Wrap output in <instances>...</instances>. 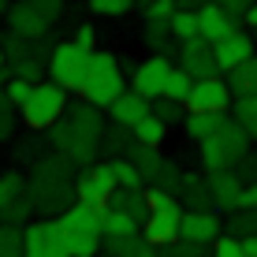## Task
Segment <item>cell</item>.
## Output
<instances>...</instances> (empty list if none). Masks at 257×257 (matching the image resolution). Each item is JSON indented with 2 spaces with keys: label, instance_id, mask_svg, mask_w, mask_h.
Segmentation results:
<instances>
[{
  "label": "cell",
  "instance_id": "1",
  "mask_svg": "<svg viewBox=\"0 0 257 257\" xmlns=\"http://www.w3.org/2000/svg\"><path fill=\"white\" fill-rule=\"evenodd\" d=\"M127 90V78L119 71V56L116 52H90V71H86V82L78 86L82 101L97 104V108H108L116 97Z\"/></svg>",
  "mask_w": 257,
  "mask_h": 257
},
{
  "label": "cell",
  "instance_id": "2",
  "mask_svg": "<svg viewBox=\"0 0 257 257\" xmlns=\"http://www.w3.org/2000/svg\"><path fill=\"white\" fill-rule=\"evenodd\" d=\"M242 153H250V135L238 119H227L216 135L198 142V161L205 172H216V168H231Z\"/></svg>",
  "mask_w": 257,
  "mask_h": 257
},
{
  "label": "cell",
  "instance_id": "3",
  "mask_svg": "<svg viewBox=\"0 0 257 257\" xmlns=\"http://www.w3.org/2000/svg\"><path fill=\"white\" fill-rule=\"evenodd\" d=\"M19 112H23V123L30 131H49L52 123L67 112V90L60 82H52V78H49V82L38 78L34 90H30V97L19 104Z\"/></svg>",
  "mask_w": 257,
  "mask_h": 257
},
{
  "label": "cell",
  "instance_id": "4",
  "mask_svg": "<svg viewBox=\"0 0 257 257\" xmlns=\"http://www.w3.org/2000/svg\"><path fill=\"white\" fill-rule=\"evenodd\" d=\"M90 52L93 49H82L75 45V41H60V45H52L49 60H45V75L52 82H60L67 93H78V86L86 82V71H90Z\"/></svg>",
  "mask_w": 257,
  "mask_h": 257
},
{
  "label": "cell",
  "instance_id": "5",
  "mask_svg": "<svg viewBox=\"0 0 257 257\" xmlns=\"http://www.w3.org/2000/svg\"><path fill=\"white\" fill-rule=\"evenodd\" d=\"M112 190H116V175H112L108 161H93L75 175V201H82V205L104 209L108 198H112Z\"/></svg>",
  "mask_w": 257,
  "mask_h": 257
},
{
  "label": "cell",
  "instance_id": "6",
  "mask_svg": "<svg viewBox=\"0 0 257 257\" xmlns=\"http://www.w3.org/2000/svg\"><path fill=\"white\" fill-rule=\"evenodd\" d=\"M187 112H227L231 108V86H227L224 75H209V78H194Z\"/></svg>",
  "mask_w": 257,
  "mask_h": 257
},
{
  "label": "cell",
  "instance_id": "7",
  "mask_svg": "<svg viewBox=\"0 0 257 257\" xmlns=\"http://www.w3.org/2000/svg\"><path fill=\"white\" fill-rule=\"evenodd\" d=\"M168 71H172V60H168V52H153L149 60H142V64L131 71L127 86L142 97H149V101H157V97L164 93V78Z\"/></svg>",
  "mask_w": 257,
  "mask_h": 257
},
{
  "label": "cell",
  "instance_id": "8",
  "mask_svg": "<svg viewBox=\"0 0 257 257\" xmlns=\"http://www.w3.org/2000/svg\"><path fill=\"white\" fill-rule=\"evenodd\" d=\"M224 231V220L216 216L212 209H187L179 216V238L198 246H212V238Z\"/></svg>",
  "mask_w": 257,
  "mask_h": 257
},
{
  "label": "cell",
  "instance_id": "9",
  "mask_svg": "<svg viewBox=\"0 0 257 257\" xmlns=\"http://www.w3.org/2000/svg\"><path fill=\"white\" fill-rule=\"evenodd\" d=\"M253 52H257V41L242 30V26L231 30L224 41H216V45H212V56H216V71H220V75H227V71L238 67L242 60H250Z\"/></svg>",
  "mask_w": 257,
  "mask_h": 257
},
{
  "label": "cell",
  "instance_id": "10",
  "mask_svg": "<svg viewBox=\"0 0 257 257\" xmlns=\"http://www.w3.org/2000/svg\"><path fill=\"white\" fill-rule=\"evenodd\" d=\"M179 67L187 71V75L194 78H209V75H220L216 71V56H212V41H205L198 34V38H190V41H179Z\"/></svg>",
  "mask_w": 257,
  "mask_h": 257
},
{
  "label": "cell",
  "instance_id": "11",
  "mask_svg": "<svg viewBox=\"0 0 257 257\" xmlns=\"http://www.w3.org/2000/svg\"><path fill=\"white\" fill-rule=\"evenodd\" d=\"M8 30L26 38V41H38V38L49 34V19L30 4V0H19V4L8 8Z\"/></svg>",
  "mask_w": 257,
  "mask_h": 257
},
{
  "label": "cell",
  "instance_id": "12",
  "mask_svg": "<svg viewBox=\"0 0 257 257\" xmlns=\"http://www.w3.org/2000/svg\"><path fill=\"white\" fill-rule=\"evenodd\" d=\"M198 23H201V38L212 41V45L224 41L231 30H238V19L227 12V8H220L216 0H205V4L198 8Z\"/></svg>",
  "mask_w": 257,
  "mask_h": 257
},
{
  "label": "cell",
  "instance_id": "13",
  "mask_svg": "<svg viewBox=\"0 0 257 257\" xmlns=\"http://www.w3.org/2000/svg\"><path fill=\"white\" fill-rule=\"evenodd\" d=\"M205 179H209V194H212V209H220V212H231V209H238L242 179H238L231 168H216V172H209Z\"/></svg>",
  "mask_w": 257,
  "mask_h": 257
},
{
  "label": "cell",
  "instance_id": "14",
  "mask_svg": "<svg viewBox=\"0 0 257 257\" xmlns=\"http://www.w3.org/2000/svg\"><path fill=\"white\" fill-rule=\"evenodd\" d=\"M149 104H153L149 97H142V93H135V90L127 86V90H123V93H119V97H116V101H112L104 112H108L112 123H119V127H135V123L149 112Z\"/></svg>",
  "mask_w": 257,
  "mask_h": 257
},
{
  "label": "cell",
  "instance_id": "15",
  "mask_svg": "<svg viewBox=\"0 0 257 257\" xmlns=\"http://www.w3.org/2000/svg\"><path fill=\"white\" fill-rule=\"evenodd\" d=\"M142 238H146L149 246H168L179 238V220L175 216H164V212H149L146 220H142Z\"/></svg>",
  "mask_w": 257,
  "mask_h": 257
},
{
  "label": "cell",
  "instance_id": "16",
  "mask_svg": "<svg viewBox=\"0 0 257 257\" xmlns=\"http://www.w3.org/2000/svg\"><path fill=\"white\" fill-rule=\"evenodd\" d=\"M179 201L183 209H212V194H209V179L198 172H183L179 183Z\"/></svg>",
  "mask_w": 257,
  "mask_h": 257
},
{
  "label": "cell",
  "instance_id": "17",
  "mask_svg": "<svg viewBox=\"0 0 257 257\" xmlns=\"http://www.w3.org/2000/svg\"><path fill=\"white\" fill-rule=\"evenodd\" d=\"M224 123H227V112H187V116H183V127H187L190 142H201V138L216 135Z\"/></svg>",
  "mask_w": 257,
  "mask_h": 257
},
{
  "label": "cell",
  "instance_id": "18",
  "mask_svg": "<svg viewBox=\"0 0 257 257\" xmlns=\"http://www.w3.org/2000/svg\"><path fill=\"white\" fill-rule=\"evenodd\" d=\"M227 86H231V97H238V93H257V52L250 60H242L238 67H231L227 71Z\"/></svg>",
  "mask_w": 257,
  "mask_h": 257
},
{
  "label": "cell",
  "instance_id": "19",
  "mask_svg": "<svg viewBox=\"0 0 257 257\" xmlns=\"http://www.w3.org/2000/svg\"><path fill=\"white\" fill-rule=\"evenodd\" d=\"M127 157L135 161V168L142 172V179H146V183L153 179V172H157L161 161H164V157H161V146H146V142H131V146H127Z\"/></svg>",
  "mask_w": 257,
  "mask_h": 257
},
{
  "label": "cell",
  "instance_id": "20",
  "mask_svg": "<svg viewBox=\"0 0 257 257\" xmlns=\"http://www.w3.org/2000/svg\"><path fill=\"white\" fill-rule=\"evenodd\" d=\"M142 194H146L149 212H164V216H175V220L187 212V209H183V201H179V194H172V190H161V187H153V183H149Z\"/></svg>",
  "mask_w": 257,
  "mask_h": 257
},
{
  "label": "cell",
  "instance_id": "21",
  "mask_svg": "<svg viewBox=\"0 0 257 257\" xmlns=\"http://www.w3.org/2000/svg\"><path fill=\"white\" fill-rule=\"evenodd\" d=\"M168 30H172V41H190L201 34V23H198V12L194 8H175L172 19H168Z\"/></svg>",
  "mask_w": 257,
  "mask_h": 257
},
{
  "label": "cell",
  "instance_id": "22",
  "mask_svg": "<svg viewBox=\"0 0 257 257\" xmlns=\"http://www.w3.org/2000/svg\"><path fill=\"white\" fill-rule=\"evenodd\" d=\"M142 246H146L142 231H131V235H101V253H108V257H135Z\"/></svg>",
  "mask_w": 257,
  "mask_h": 257
},
{
  "label": "cell",
  "instance_id": "23",
  "mask_svg": "<svg viewBox=\"0 0 257 257\" xmlns=\"http://www.w3.org/2000/svg\"><path fill=\"white\" fill-rule=\"evenodd\" d=\"M131 142H135L131 127H119V123H112V127L101 131V138H97V149H101V157H119V153H127Z\"/></svg>",
  "mask_w": 257,
  "mask_h": 257
},
{
  "label": "cell",
  "instance_id": "24",
  "mask_svg": "<svg viewBox=\"0 0 257 257\" xmlns=\"http://www.w3.org/2000/svg\"><path fill=\"white\" fill-rule=\"evenodd\" d=\"M131 135H135V142H146V146H164L168 123H164L161 116H153V112H146V116L131 127Z\"/></svg>",
  "mask_w": 257,
  "mask_h": 257
},
{
  "label": "cell",
  "instance_id": "25",
  "mask_svg": "<svg viewBox=\"0 0 257 257\" xmlns=\"http://www.w3.org/2000/svg\"><path fill=\"white\" fill-rule=\"evenodd\" d=\"M131 231H142L135 216H127L123 209H112V205L101 209V235H131Z\"/></svg>",
  "mask_w": 257,
  "mask_h": 257
},
{
  "label": "cell",
  "instance_id": "26",
  "mask_svg": "<svg viewBox=\"0 0 257 257\" xmlns=\"http://www.w3.org/2000/svg\"><path fill=\"white\" fill-rule=\"evenodd\" d=\"M108 164H112V175H116V187H123V190H142V187H146L142 172L135 168V161H131L127 153H119V157H108Z\"/></svg>",
  "mask_w": 257,
  "mask_h": 257
},
{
  "label": "cell",
  "instance_id": "27",
  "mask_svg": "<svg viewBox=\"0 0 257 257\" xmlns=\"http://www.w3.org/2000/svg\"><path fill=\"white\" fill-rule=\"evenodd\" d=\"M231 104H235V119L246 127L250 142H257V93H238L231 97Z\"/></svg>",
  "mask_w": 257,
  "mask_h": 257
},
{
  "label": "cell",
  "instance_id": "28",
  "mask_svg": "<svg viewBox=\"0 0 257 257\" xmlns=\"http://www.w3.org/2000/svg\"><path fill=\"white\" fill-rule=\"evenodd\" d=\"M142 41H146L153 52H172V30H168V19H146Z\"/></svg>",
  "mask_w": 257,
  "mask_h": 257
},
{
  "label": "cell",
  "instance_id": "29",
  "mask_svg": "<svg viewBox=\"0 0 257 257\" xmlns=\"http://www.w3.org/2000/svg\"><path fill=\"white\" fill-rule=\"evenodd\" d=\"M227 235L242 238V235H257V209H231L227 212V224H224Z\"/></svg>",
  "mask_w": 257,
  "mask_h": 257
},
{
  "label": "cell",
  "instance_id": "30",
  "mask_svg": "<svg viewBox=\"0 0 257 257\" xmlns=\"http://www.w3.org/2000/svg\"><path fill=\"white\" fill-rule=\"evenodd\" d=\"M23 257H45V220L23 224Z\"/></svg>",
  "mask_w": 257,
  "mask_h": 257
},
{
  "label": "cell",
  "instance_id": "31",
  "mask_svg": "<svg viewBox=\"0 0 257 257\" xmlns=\"http://www.w3.org/2000/svg\"><path fill=\"white\" fill-rule=\"evenodd\" d=\"M190 86H194V75H187L183 67H172L168 71V78H164V93L161 97H172V101H187L190 97Z\"/></svg>",
  "mask_w": 257,
  "mask_h": 257
},
{
  "label": "cell",
  "instance_id": "32",
  "mask_svg": "<svg viewBox=\"0 0 257 257\" xmlns=\"http://www.w3.org/2000/svg\"><path fill=\"white\" fill-rule=\"evenodd\" d=\"M71 257H97L101 253V235L97 231H67Z\"/></svg>",
  "mask_w": 257,
  "mask_h": 257
},
{
  "label": "cell",
  "instance_id": "33",
  "mask_svg": "<svg viewBox=\"0 0 257 257\" xmlns=\"http://www.w3.org/2000/svg\"><path fill=\"white\" fill-rule=\"evenodd\" d=\"M45 257H71L67 231L60 227V220H45Z\"/></svg>",
  "mask_w": 257,
  "mask_h": 257
},
{
  "label": "cell",
  "instance_id": "34",
  "mask_svg": "<svg viewBox=\"0 0 257 257\" xmlns=\"http://www.w3.org/2000/svg\"><path fill=\"white\" fill-rule=\"evenodd\" d=\"M0 257H23V224L0 220Z\"/></svg>",
  "mask_w": 257,
  "mask_h": 257
},
{
  "label": "cell",
  "instance_id": "35",
  "mask_svg": "<svg viewBox=\"0 0 257 257\" xmlns=\"http://www.w3.org/2000/svg\"><path fill=\"white\" fill-rule=\"evenodd\" d=\"M153 187H161V190H172V194H179V183H183V168L175 164V161H161V168L153 172Z\"/></svg>",
  "mask_w": 257,
  "mask_h": 257
},
{
  "label": "cell",
  "instance_id": "36",
  "mask_svg": "<svg viewBox=\"0 0 257 257\" xmlns=\"http://www.w3.org/2000/svg\"><path fill=\"white\" fill-rule=\"evenodd\" d=\"M149 112H153V116H161L168 127H175V123H183V116H187V104L172 101V97H157V101L149 104Z\"/></svg>",
  "mask_w": 257,
  "mask_h": 257
},
{
  "label": "cell",
  "instance_id": "37",
  "mask_svg": "<svg viewBox=\"0 0 257 257\" xmlns=\"http://www.w3.org/2000/svg\"><path fill=\"white\" fill-rule=\"evenodd\" d=\"M19 194H26V175L23 172H0V209L8 201H15Z\"/></svg>",
  "mask_w": 257,
  "mask_h": 257
},
{
  "label": "cell",
  "instance_id": "38",
  "mask_svg": "<svg viewBox=\"0 0 257 257\" xmlns=\"http://www.w3.org/2000/svg\"><path fill=\"white\" fill-rule=\"evenodd\" d=\"M30 209H34V201L26 198V194H19L15 201H8V205L0 209V220H4V224H26V220H30Z\"/></svg>",
  "mask_w": 257,
  "mask_h": 257
},
{
  "label": "cell",
  "instance_id": "39",
  "mask_svg": "<svg viewBox=\"0 0 257 257\" xmlns=\"http://www.w3.org/2000/svg\"><path fill=\"white\" fill-rule=\"evenodd\" d=\"M90 4L93 15H101V19H119V15H127L131 8H135V0H86Z\"/></svg>",
  "mask_w": 257,
  "mask_h": 257
},
{
  "label": "cell",
  "instance_id": "40",
  "mask_svg": "<svg viewBox=\"0 0 257 257\" xmlns=\"http://www.w3.org/2000/svg\"><path fill=\"white\" fill-rule=\"evenodd\" d=\"M30 90H34V82H30V78H19V75H12V78L4 82V97H8V104H12V108H19L26 97H30Z\"/></svg>",
  "mask_w": 257,
  "mask_h": 257
},
{
  "label": "cell",
  "instance_id": "41",
  "mask_svg": "<svg viewBox=\"0 0 257 257\" xmlns=\"http://www.w3.org/2000/svg\"><path fill=\"white\" fill-rule=\"evenodd\" d=\"M12 75H19V78H30V82H38V78L45 75V60L30 52V56H23V60H15V64H12Z\"/></svg>",
  "mask_w": 257,
  "mask_h": 257
},
{
  "label": "cell",
  "instance_id": "42",
  "mask_svg": "<svg viewBox=\"0 0 257 257\" xmlns=\"http://www.w3.org/2000/svg\"><path fill=\"white\" fill-rule=\"evenodd\" d=\"M157 253H161V257H198L201 246H198V242H187V238H175V242L161 246Z\"/></svg>",
  "mask_w": 257,
  "mask_h": 257
},
{
  "label": "cell",
  "instance_id": "43",
  "mask_svg": "<svg viewBox=\"0 0 257 257\" xmlns=\"http://www.w3.org/2000/svg\"><path fill=\"white\" fill-rule=\"evenodd\" d=\"M231 172H235L242 183H257V153H242V157L231 164Z\"/></svg>",
  "mask_w": 257,
  "mask_h": 257
},
{
  "label": "cell",
  "instance_id": "44",
  "mask_svg": "<svg viewBox=\"0 0 257 257\" xmlns=\"http://www.w3.org/2000/svg\"><path fill=\"white\" fill-rule=\"evenodd\" d=\"M71 41H75V45H82V49H97V26H93V23H78L75 34H71Z\"/></svg>",
  "mask_w": 257,
  "mask_h": 257
},
{
  "label": "cell",
  "instance_id": "45",
  "mask_svg": "<svg viewBox=\"0 0 257 257\" xmlns=\"http://www.w3.org/2000/svg\"><path fill=\"white\" fill-rule=\"evenodd\" d=\"M172 12H175L172 0H149L146 4V19H172Z\"/></svg>",
  "mask_w": 257,
  "mask_h": 257
},
{
  "label": "cell",
  "instance_id": "46",
  "mask_svg": "<svg viewBox=\"0 0 257 257\" xmlns=\"http://www.w3.org/2000/svg\"><path fill=\"white\" fill-rule=\"evenodd\" d=\"M30 4L38 8V12L45 15L49 23H56V19H60V12H64V0H30Z\"/></svg>",
  "mask_w": 257,
  "mask_h": 257
},
{
  "label": "cell",
  "instance_id": "47",
  "mask_svg": "<svg viewBox=\"0 0 257 257\" xmlns=\"http://www.w3.org/2000/svg\"><path fill=\"white\" fill-rule=\"evenodd\" d=\"M12 127H15L12 104H0V142H8V138H12Z\"/></svg>",
  "mask_w": 257,
  "mask_h": 257
},
{
  "label": "cell",
  "instance_id": "48",
  "mask_svg": "<svg viewBox=\"0 0 257 257\" xmlns=\"http://www.w3.org/2000/svg\"><path fill=\"white\" fill-rule=\"evenodd\" d=\"M238 209H257V183H242V194H238Z\"/></svg>",
  "mask_w": 257,
  "mask_h": 257
},
{
  "label": "cell",
  "instance_id": "49",
  "mask_svg": "<svg viewBox=\"0 0 257 257\" xmlns=\"http://www.w3.org/2000/svg\"><path fill=\"white\" fill-rule=\"evenodd\" d=\"M216 4H220V8H227V12L235 15V19H242V12L253 4V0H216Z\"/></svg>",
  "mask_w": 257,
  "mask_h": 257
},
{
  "label": "cell",
  "instance_id": "50",
  "mask_svg": "<svg viewBox=\"0 0 257 257\" xmlns=\"http://www.w3.org/2000/svg\"><path fill=\"white\" fill-rule=\"evenodd\" d=\"M238 23H246V26H250V30L257 34V0H253V4L242 12V19H238Z\"/></svg>",
  "mask_w": 257,
  "mask_h": 257
},
{
  "label": "cell",
  "instance_id": "51",
  "mask_svg": "<svg viewBox=\"0 0 257 257\" xmlns=\"http://www.w3.org/2000/svg\"><path fill=\"white\" fill-rule=\"evenodd\" d=\"M238 242H242V253L246 257H257V235H242Z\"/></svg>",
  "mask_w": 257,
  "mask_h": 257
},
{
  "label": "cell",
  "instance_id": "52",
  "mask_svg": "<svg viewBox=\"0 0 257 257\" xmlns=\"http://www.w3.org/2000/svg\"><path fill=\"white\" fill-rule=\"evenodd\" d=\"M135 257H161V253H157V246H149V242H146V246H142V250H138Z\"/></svg>",
  "mask_w": 257,
  "mask_h": 257
},
{
  "label": "cell",
  "instance_id": "53",
  "mask_svg": "<svg viewBox=\"0 0 257 257\" xmlns=\"http://www.w3.org/2000/svg\"><path fill=\"white\" fill-rule=\"evenodd\" d=\"M4 71H8V56H4V49H0V78H4Z\"/></svg>",
  "mask_w": 257,
  "mask_h": 257
},
{
  "label": "cell",
  "instance_id": "54",
  "mask_svg": "<svg viewBox=\"0 0 257 257\" xmlns=\"http://www.w3.org/2000/svg\"><path fill=\"white\" fill-rule=\"evenodd\" d=\"M0 104H8V97H4V82H0Z\"/></svg>",
  "mask_w": 257,
  "mask_h": 257
},
{
  "label": "cell",
  "instance_id": "55",
  "mask_svg": "<svg viewBox=\"0 0 257 257\" xmlns=\"http://www.w3.org/2000/svg\"><path fill=\"white\" fill-rule=\"evenodd\" d=\"M0 12H8V4H4V0H0Z\"/></svg>",
  "mask_w": 257,
  "mask_h": 257
},
{
  "label": "cell",
  "instance_id": "56",
  "mask_svg": "<svg viewBox=\"0 0 257 257\" xmlns=\"http://www.w3.org/2000/svg\"><path fill=\"white\" fill-rule=\"evenodd\" d=\"M97 257H101V253H97ZM104 257H108V253H104Z\"/></svg>",
  "mask_w": 257,
  "mask_h": 257
},
{
  "label": "cell",
  "instance_id": "57",
  "mask_svg": "<svg viewBox=\"0 0 257 257\" xmlns=\"http://www.w3.org/2000/svg\"><path fill=\"white\" fill-rule=\"evenodd\" d=\"M172 4H175V0H172Z\"/></svg>",
  "mask_w": 257,
  "mask_h": 257
}]
</instances>
